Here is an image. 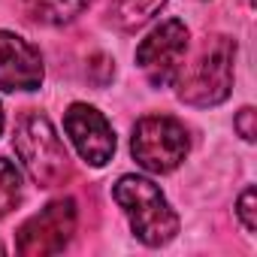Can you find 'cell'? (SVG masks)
<instances>
[{
  "label": "cell",
  "instance_id": "6da1fadb",
  "mask_svg": "<svg viewBox=\"0 0 257 257\" xmlns=\"http://www.w3.org/2000/svg\"><path fill=\"white\" fill-rule=\"evenodd\" d=\"M13 146H16L22 167L28 170V176L40 188H55V185H64L70 179V173H73L70 152L61 143L55 124L46 115H40L34 109L19 115Z\"/></svg>",
  "mask_w": 257,
  "mask_h": 257
},
{
  "label": "cell",
  "instance_id": "7a4b0ae2",
  "mask_svg": "<svg viewBox=\"0 0 257 257\" xmlns=\"http://www.w3.org/2000/svg\"><path fill=\"white\" fill-rule=\"evenodd\" d=\"M115 203L124 209L131 230L137 233L140 242L161 248L167 242L176 239L179 233V215L173 212V206L167 203L164 191L146 179V176H121L112 188Z\"/></svg>",
  "mask_w": 257,
  "mask_h": 257
},
{
  "label": "cell",
  "instance_id": "3957f363",
  "mask_svg": "<svg viewBox=\"0 0 257 257\" xmlns=\"http://www.w3.org/2000/svg\"><path fill=\"white\" fill-rule=\"evenodd\" d=\"M233 61H236V43L224 34L206 40V46L197 52L194 64L182 67L176 85L179 100L188 106H218L233 91Z\"/></svg>",
  "mask_w": 257,
  "mask_h": 257
},
{
  "label": "cell",
  "instance_id": "277c9868",
  "mask_svg": "<svg viewBox=\"0 0 257 257\" xmlns=\"http://www.w3.org/2000/svg\"><path fill=\"white\" fill-rule=\"evenodd\" d=\"M131 152L143 170L155 176H167L182 167V161L191 152V140L182 121L170 115H146L134 127Z\"/></svg>",
  "mask_w": 257,
  "mask_h": 257
},
{
  "label": "cell",
  "instance_id": "5b68a950",
  "mask_svg": "<svg viewBox=\"0 0 257 257\" xmlns=\"http://www.w3.org/2000/svg\"><path fill=\"white\" fill-rule=\"evenodd\" d=\"M188 40L191 37H188L185 22L167 19L137 46V64L143 76L149 79V85L167 88L179 79L185 67V55H188Z\"/></svg>",
  "mask_w": 257,
  "mask_h": 257
},
{
  "label": "cell",
  "instance_id": "8992f818",
  "mask_svg": "<svg viewBox=\"0 0 257 257\" xmlns=\"http://www.w3.org/2000/svg\"><path fill=\"white\" fill-rule=\"evenodd\" d=\"M76 233V200L61 197L52 200L40 215L28 218L19 227L16 248L25 257H46V254H61Z\"/></svg>",
  "mask_w": 257,
  "mask_h": 257
},
{
  "label": "cell",
  "instance_id": "52a82bcc",
  "mask_svg": "<svg viewBox=\"0 0 257 257\" xmlns=\"http://www.w3.org/2000/svg\"><path fill=\"white\" fill-rule=\"evenodd\" d=\"M64 131L79 152V158L91 167H106L115 155V134L100 109L88 103H73L64 115Z\"/></svg>",
  "mask_w": 257,
  "mask_h": 257
},
{
  "label": "cell",
  "instance_id": "ba28073f",
  "mask_svg": "<svg viewBox=\"0 0 257 257\" xmlns=\"http://www.w3.org/2000/svg\"><path fill=\"white\" fill-rule=\"evenodd\" d=\"M46 67L40 52L19 34L0 31V88L4 91H37Z\"/></svg>",
  "mask_w": 257,
  "mask_h": 257
},
{
  "label": "cell",
  "instance_id": "9c48e42d",
  "mask_svg": "<svg viewBox=\"0 0 257 257\" xmlns=\"http://www.w3.org/2000/svg\"><path fill=\"white\" fill-rule=\"evenodd\" d=\"M164 7H167V0H112L109 25L124 34H134L143 25H149Z\"/></svg>",
  "mask_w": 257,
  "mask_h": 257
},
{
  "label": "cell",
  "instance_id": "30bf717a",
  "mask_svg": "<svg viewBox=\"0 0 257 257\" xmlns=\"http://www.w3.org/2000/svg\"><path fill=\"white\" fill-rule=\"evenodd\" d=\"M25 7L37 22L70 25L73 19H79L91 7V0H25Z\"/></svg>",
  "mask_w": 257,
  "mask_h": 257
},
{
  "label": "cell",
  "instance_id": "8fae6325",
  "mask_svg": "<svg viewBox=\"0 0 257 257\" xmlns=\"http://www.w3.org/2000/svg\"><path fill=\"white\" fill-rule=\"evenodd\" d=\"M22 170L13 161L0 158V218H7L22 203Z\"/></svg>",
  "mask_w": 257,
  "mask_h": 257
},
{
  "label": "cell",
  "instance_id": "7c38bea8",
  "mask_svg": "<svg viewBox=\"0 0 257 257\" xmlns=\"http://www.w3.org/2000/svg\"><path fill=\"white\" fill-rule=\"evenodd\" d=\"M254 203H257V194H254V188H245V191H242V197H239V203H236V215H239V221H242L245 233H254V230H257Z\"/></svg>",
  "mask_w": 257,
  "mask_h": 257
},
{
  "label": "cell",
  "instance_id": "4fadbf2b",
  "mask_svg": "<svg viewBox=\"0 0 257 257\" xmlns=\"http://www.w3.org/2000/svg\"><path fill=\"white\" fill-rule=\"evenodd\" d=\"M233 127L239 131V137H242L245 143H251V140H254V109H251V106L239 109V115H236Z\"/></svg>",
  "mask_w": 257,
  "mask_h": 257
},
{
  "label": "cell",
  "instance_id": "5bb4252c",
  "mask_svg": "<svg viewBox=\"0 0 257 257\" xmlns=\"http://www.w3.org/2000/svg\"><path fill=\"white\" fill-rule=\"evenodd\" d=\"M4 124L7 121H4V106H0V134H4Z\"/></svg>",
  "mask_w": 257,
  "mask_h": 257
},
{
  "label": "cell",
  "instance_id": "9a60e30c",
  "mask_svg": "<svg viewBox=\"0 0 257 257\" xmlns=\"http://www.w3.org/2000/svg\"><path fill=\"white\" fill-rule=\"evenodd\" d=\"M0 254H7V245H4V242H0Z\"/></svg>",
  "mask_w": 257,
  "mask_h": 257
}]
</instances>
